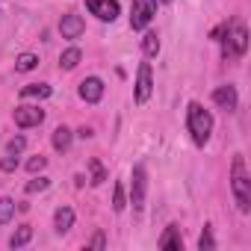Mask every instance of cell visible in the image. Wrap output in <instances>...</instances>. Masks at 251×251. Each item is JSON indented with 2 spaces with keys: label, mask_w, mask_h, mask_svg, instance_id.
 <instances>
[{
  "label": "cell",
  "mask_w": 251,
  "mask_h": 251,
  "mask_svg": "<svg viewBox=\"0 0 251 251\" xmlns=\"http://www.w3.org/2000/svg\"><path fill=\"white\" fill-rule=\"evenodd\" d=\"M80 98H83L86 103H98V100L103 98V80H100V77H86V80L80 83Z\"/></svg>",
  "instance_id": "obj_10"
},
{
  "label": "cell",
  "mask_w": 251,
  "mask_h": 251,
  "mask_svg": "<svg viewBox=\"0 0 251 251\" xmlns=\"http://www.w3.org/2000/svg\"><path fill=\"white\" fill-rule=\"evenodd\" d=\"M160 248H175V251H180L183 248V236H180V227H175V225H169L166 227V233L160 236V242H157Z\"/></svg>",
  "instance_id": "obj_12"
},
{
  "label": "cell",
  "mask_w": 251,
  "mask_h": 251,
  "mask_svg": "<svg viewBox=\"0 0 251 251\" xmlns=\"http://www.w3.org/2000/svg\"><path fill=\"white\" fill-rule=\"evenodd\" d=\"M213 103L219 106V109H227V112H233L236 109V89L233 86H219L216 92H213Z\"/></svg>",
  "instance_id": "obj_11"
},
{
  "label": "cell",
  "mask_w": 251,
  "mask_h": 251,
  "mask_svg": "<svg viewBox=\"0 0 251 251\" xmlns=\"http://www.w3.org/2000/svg\"><path fill=\"white\" fill-rule=\"evenodd\" d=\"M145 192H148L145 166H133V183H130V204H133V210L145 207Z\"/></svg>",
  "instance_id": "obj_5"
},
{
  "label": "cell",
  "mask_w": 251,
  "mask_h": 251,
  "mask_svg": "<svg viewBox=\"0 0 251 251\" xmlns=\"http://www.w3.org/2000/svg\"><path fill=\"white\" fill-rule=\"evenodd\" d=\"M30 239H33V227H30V225H21V227L9 236V245H12V248H24Z\"/></svg>",
  "instance_id": "obj_14"
},
{
  "label": "cell",
  "mask_w": 251,
  "mask_h": 251,
  "mask_svg": "<svg viewBox=\"0 0 251 251\" xmlns=\"http://www.w3.org/2000/svg\"><path fill=\"white\" fill-rule=\"evenodd\" d=\"M50 139H53V148H56V151H68V148H71V130H68V127H56Z\"/></svg>",
  "instance_id": "obj_17"
},
{
  "label": "cell",
  "mask_w": 251,
  "mask_h": 251,
  "mask_svg": "<svg viewBox=\"0 0 251 251\" xmlns=\"http://www.w3.org/2000/svg\"><path fill=\"white\" fill-rule=\"evenodd\" d=\"M186 127H189L195 145H207V139L213 133V115L201 103H189L186 106Z\"/></svg>",
  "instance_id": "obj_1"
},
{
  "label": "cell",
  "mask_w": 251,
  "mask_h": 251,
  "mask_svg": "<svg viewBox=\"0 0 251 251\" xmlns=\"http://www.w3.org/2000/svg\"><path fill=\"white\" fill-rule=\"evenodd\" d=\"M24 148H27V139H24V136H12V139H9V145H6V151H9V154H21Z\"/></svg>",
  "instance_id": "obj_25"
},
{
  "label": "cell",
  "mask_w": 251,
  "mask_h": 251,
  "mask_svg": "<svg viewBox=\"0 0 251 251\" xmlns=\"http://www.w3.org/2000/svg\"><path fill=\"white\" fill-rule=\"evenodd\" d=\"M142 50H145V56H157V53H160V39H157V33H145V36H142Z\"/></svg>",
  "instance_id": "obj_19"
},
{
  "label": "cell",
  "mask_w": 251,
  "mask_h": 251,
  "mask_svg": "<svg viewBox=\"0 0 251 251\" xmlns=\"http://www.w3.org/2000/svg\"><path fill=\"white\" fill-rule=\"evenodd\" d=\"M15 216V201L12 198H0V225H9Z\"/></svg>",
  "instance_id": "obj_20"
},
{
  "label": "cell",
  "mask_w": 251,
  "mask_h": 251,
  "mask_svg": "<svg viewBox=\"0 0 251 251\" xmlns=\"http://www.w3.org/2000/svg\"><path fill=\"white\" fill-rule=\"evenodd\" d=\"M160 3H172V0H160Z\"/></svg>",
  "instance_id": "obj_30"
},
{
  "label": "cell",
  "mask_w": 251,
  "mask_h": 251,
  "mask_svg": "<svg viewBox=\"0 0 251 251\" xmlns=\"http://www.w3.org/2000/svg\"><path fill=\"white\" fill-rule=\"evenodd\" d=\"M48 183H50L48 177H36V180H30V183H27V192H30V195H33V192H45V189H48Z\"/></svg>",
  "instance_id": "obj_27"
},
{
  "label": "cell",
  "mask_w": 251,
  "mask_h": 251,
  "mask_svg": "<svg viewBox=\"0 0 251 251\" xmlns=\"http://www.w3.org/2000/svg\"><path fill=\"white\" fill-rule=\"evenodd\" d=\"M71 225H74V210H71V207H59V210L53 213V227H56L59 233H65V230H71Z\"/></svg>",
  "instance_id": "obj_13"
},
{
  "label": "cell",
  "mask_w": 251,
  "mask_h": 251,
  "mask_svg": "<svg viewBox=\"0 0 251 251\" xmlns=\"http://www.w3.org/2000/svg\"><path fill=\"white\" fill-rule=\"evenodd\" d=\"M45 166H48V157H42V154H39V157H30V160H27V172H30V175L42 172Z\"/></svg>",
  "instance_id": "obj_23"
},
{
  "label": "cell",
  "mask_w": 251,
  "mask_h": 251,
  "mask_svg": "<svg viewBox=\"0 0 251 251\" xmlns=\"http://www.w3.org/2000/svg\"><path fill=\"white\" fill-rule=\"evenodd\" d=\"M198 248H201V251H213V248H216V239H213L210 227H204V233H201V239H198Z\"/></svg>",
  "instance_id": "obj_24"
},
{
  "label": "cell",
  "mask_w": 251,
  "mask_h": 251,
  "mask_svg": "<svg viewBox=\"0 0 251 251\" xmlns=\"http://www.w3.org/2000/svg\"><path fill=\"white\" fill-rule=\"evenodd\" d=\"M86 6L100 21H115L118 18V3H115V0H86Z\"/></svg>",
  "instance_id": "obj_8"
},
{
  "label": "cell",
  "mask_w": 251,
  "mask_h": 251,
  "mask_svg": "<svg viewBox=\"0 0 251 251\" xmlns=\"http://www.w3.org/2000/svg\"><path fill=\"white\" fill-rule=\"evenodd\" d=\"M42 121H45V109H39V106H18L15 109V124H18L21 130L39 127Z\"/></svg>",
  "instance_id": "obj_6"
},
{
  "label": "cell",
  "mask_w": 251,
  "mask_h": 251,
  "mask_svg": "<svg viewBox=\"0 0 251 251\" xmlns=\"http://www.w3.org/2000/svg\"><path fill=\"white\" fill-rule=\"evenodd\" d=\"M92 248H106V236H103V230H98L95 236H92V242H89Z\"/></svg>",
  "instance_id": "obj_28"
},
{
  "label": "cell",
  "mask_w": 251,
  "mask_h": 251,
  "mask_svg": "<svg viewBox=\"0 0 251 251\" xmlns=\"http://www.w3.org/2000/svg\"><path fill=\"white\" fill-rule=\"evenodd\" d=\"M124 207H127V201H124V186H121V183H115V189H112V210H115V213H121Z\"/></svg>",
  "instance_id": "obj_22"
},
{
  "label": "cell",
  "mask_w": 251,
  "mask_h": 251,
  "mask_svg": "<svg viewBox=\"0 0 251 251\" xmlns=\"http://www.w3.org/2000/svg\"><path fill=\"white\" fill-rule=\"evenodd\" d=\"M157 15V0H133L130 6V27L133 30H145Z\"/></svg>",
  "instance_id": "obj_3"
},
{
  "label": "cell",
  "mask_w": 251,
  "mask_h": 251,
  "mask_svg": "<svg viewBox=\"0 0 251 251\" xmlns=\"http://www.w3.org/2000/svg\"><path fill=\"white\" fill-rule=\"evenodd\" d=\"M36 65H39V56H36V53H21V56L15 59V71H21V74L33 71Z\"/></svg>",
  "instance_id": "obj_18"
},
{
  "label": "cell",
  "mask_w": 251,
  "mask_h": 251,
  "mask_svg": "<svg viewBox=\"0 0 251 251\" xmlns=\"http://www.w3.org/2000/svg\"><path fill=\"white\" fill-rule=\"evenodd\" d=\"M18 169V154H6L0 160V172H15Z\"/></svg>",
  "instance_id": "obj_26"
},
{
  "label": "cell",
  "mask_w": 251,
  "mask_h": 251,
  "mask_svg": "<svg viewBox=\"0 0 251 251\" xmlns=\"http://www.w3.org/2000/svg\"><path fill=\"white\" fill-rule=\"evenodd\" d=\"M248 50V30L242 24H233V33L225 39V56H245Z\"/></svg>",
  "instance_id": "obj_4"
},
{
  "label": "cell",
  "mask_w": 251,
  "mask_h": 251,
  "mask_svg": "<svg viewBox=\"0 0 251 251\" xmlns=\"http://www.w3.org/2000/svg\"><path fill=\"white\" fill-rule=\"evenodd\" d=\"M80 59H83V53H80V48H68L62 56H59V65L65 68V71H71V68H77L80 65Z\"/></svg>",
  "instance_id": "obj_15"
},
{
  "label": "cell",
  "mask_w": 251,
  "mask_h": 251,
  "mask_svg": "<svg viewBox=\"0 0 251 251\" xmlns=\"http://www.w3.org/2000/svg\"><path fill=\"white\" fill-rule=\"evenodd\" d=\"M154 92V80H151V65L142 62L139 65V74H136V103H145Z\"/></svg>",
  "instance_id": "obj_7"
},
{
  "label": "cell",
  "mask_w": 251,
  "mask_h": 251,
  "mask_svg": "<svg viewBox=\"0 0 251 251\" xmlns=\"http://www.w3.org/2000/svg\"><path fill=\"white\" fill-rule=\"evenodd\" d=\"M230 189H233L236 207H239L242 213H248V210H251V177H248V172H245V160H242V157H233Z\"/></svg>",
  "instance_id": "obj_2"
},
{
  "label": "cell",
  "mask_w": 251,
  "mask_h": 251,
  "mask_svg": "<svg viewBox=\"0 0 251 251\" xmlns=\"http://www.w3.org/2000/svg\"><path fill=\"white\" fill-rule=\"evenodd\" d=\"M89 169H92V180H89V183H92V186H100V183L106 180V172H103V166H100L98 160H92V163H89Z\"/></svg>",
  "instance_id": "obj_21"
},
{
  "label": "cell",
  "mask_w": 251,
  "mask_h": 251,
  "mask_svg": "<svg viewBox=\"0 0 251 251\" xmlns=\"http://www.w3.org/2000/svg\"><path fill=\"white\" fill-rule=\"evenodd\" d=\"M21 98H50V86L48 83H30L21 89Z\"/></svg>",
  "instance_id": "obj_16"
},
{
  "label": "cell",
  "mask_w": 251,
  "mask_h": 251,
  "mask_svg": "<svg viewBox=\"0 0 251 251\" xmlns=\"http://www.w3.org/2000/svg\"><path fill=\"white\" fill-rule=\"evenodd\" d=\"M83 30H86V21H83L80 15H74V12L62 15V21H59V33H62V39H80Z\"/></svg>",
  "instance_id": "obj_9"
},
{
  "label": "cell",
  "mask_w": 251,
  "mask_h": 251,
  "mask_svg": "<svg viewBox=\"0 0 251 251\" xmlns=\"http://www.w3.org/2000/svg\"><path fill=\"white\" fill-rule=\"evenodd\" d=\"M77 136H83V139H89V136H92V130H89V127H80V130H77Z\"/></svg>",
  "instance_id": "obj_29"
}]
</instances>
